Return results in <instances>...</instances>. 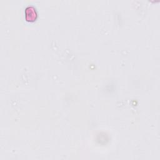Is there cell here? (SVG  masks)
<instances>
[{"label":"cell","instance_id":"1","mask_svg":"<svg viewBox=\"0 0 160 160\" xmlns=\"http://www.w3.org/2000/svg\"><path fill=\"white\" fill-rule=\"evenodd\" d=\"M26 19L28 21H34L37 18V12L33 6H28L25 10Z\"/></svg>","mask_w":160,"mask_h":160}]
</instances>
